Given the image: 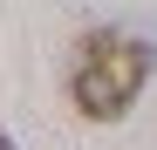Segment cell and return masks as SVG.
Masks as SVG:
<instances>
[{
    "instance_id": "cell-2",
    "label": "cell",
    "mask_w": 157,
    "mask_h": 150,
    "mask_svg": "<svg viewBox=\"0 0 157 150\" xmlns=\"http://www.w3.org/2000/svg\"><path fill=\"white\" fill-rule=\"evenodd\" d=\"M0 150H14V137H0Z\"/></svg>"
},
{
    "instance_id": "cell-1",
    "label": "cell",
    "mask_w": 157,
    "mask_h": 150,
    "mask_svg": "<svg viewBox=\"0 0 157 150\" xmlns=\"http://www.w3.org/2000/svg\"><path fill=\"white\" fill-rule=\"evenodd\" d=\"M150 68H157V48H150V41H137V34H109V28H102V34L82 41V55H75L68 103L82 109L89 123H116V116L144 96Z\"/></svg>"
}]
</instances>
